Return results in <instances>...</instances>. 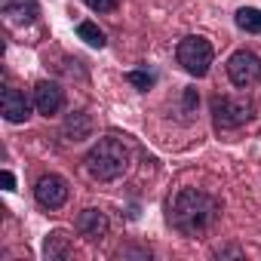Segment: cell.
<instances>
[{"label":"cell","mask_w":261,"mask_h":261,"mask_svg":"<svg viewBox=\"0 0 261 261\" xmlns=\"http://www.w3.org/2000/svg\"><path fill=\"white\" fill-rule=\"evenodd\" d=\"M126 80L136 83L139 89H151V86H154V74H151V71H129Z\"/></svg>","instance_id":"15"},{"label":"cell","mask_w":261,"mask_h":261,"mask_svg":"<svg viewBox=\"0 0 261 261\" xmlns=\"http://www.w3.org/2000/svg\"><path fill=\"white\" fill-rule=\"evenodd\" d=\"M77 34H80V40H86V43H89V46H95V49H101V46H105V34H101V31H98V25H92V22H80Z\"/></svg>","instance_id":"14"},{"label":"cell","mask_w":261,"mask_h":261,"mask_svg":"<svg viewBox=\"0 0 261 261\" xmlns=\"http://www.w3.org/2000/svg\"><path fill=\"white\" fill-rule=\"evenodd\" d=\"M218 212H221V206H218L215 197H209V194H203L197 188H185V191L175 194V200L169 206V221L181 233L197 237V233H206L215 224Z\"/></svg>","instance_id":"1"},{"label":"cell","mask_w":261,"mask_h":261,"mask_svg":"<svg viewBox=\"0 0 261 261\" xmlns=\"http://www.w3.org/2000/svg\"><path fill=\"white\" fill-rule=\"evenodd\" d=\"M237 28H243V31H249V34H258L261 31V10H255V7H243V10H237Z\"/></svg>","instance_id":"13"},{"label":"cell","mask_w":261,"mask_h":261,"mask_svg":"<svg viewBox=\"0 0 261 261\" xmlns=\"http://www.w3.org/2000/svg\"><path fill=\"white\" fill-rule=\"evenodd\" d=\"M4 16L13 25H31L37 19V0H4Z\"/></svg>","instance_id":"11"},{"label":"cell","mask_w":261,"mask_h":261,"mask_svg":"<svg viewBox=\"0 0 261 261\" xmlns=\"http://www.w3.org/2000/svg\"><path fill=\"white\" fill-rule=\"evenodd\" d=\"M175 59L191 77H203L212 65V43L206 37H185L175 49Z\"/></svg>","instance_id":"3"},{"label":"cell","mask_w":261,"mask_h":261,"mask_svg":"<svg viewBox=\"0 0 261 261\" xmlns=\"http://www.w3.org/2000/svg\"><path fill=\"white\" fill-rule=\"evenodd\" d=\"M34 197H37L40 206L59 209V206L68 200V181H65L62 175H43V178L37 181V188H34Z\"/></svg>","instance_id":"6"},{"label":"cell","mask_w":261,"mask_h":261,"mask_svg":"<svg viewBox=\"0 0 261 261\" xmlns=\"http://www.w3.org/2000/svg\"><path fill=\"white\" fill-rule=\"evenodd\" d=\"M117 4L120 0H86V7L95 13H111V10H117Z\"/></svg>","instance_id":"16"},{"label":"cell","mask_w":261,"mask_h":261,"mask_svg":"<svg viewBox=\"0 0 261 261\" xmlns=\"http://www.w3.org/2000/svg\"><path fill=\"white\" fill-rule=\"evenodd\" d=\"M68 246H71V237H68L65 230H53V233L46 237V243H43V255H46V258H62V255L68 252Z\"/></svg>","instance_id":"12"},{"label":"cell","mask_w":261,"mask_h":261,"mask_svg":"<svg viewBox=\"0 0 261 261\" xmlns=\"http://www.w3.org/2000/svg\"><path fill=\"white\" fill-rule=\"evenodd\" d=\"M86 169L98 181H114L129 169V151L120 139H98V145L86 154Z\"/></svg>","instance_id":"2"},{"label":"cell","mask_w":261,"mask_h":261,"mask_svg":"<svg viewBox=\"0 0 261 261\" xmlns=\"http://www.w3.org/2000/svg\"><path fill=\"white\" fill-rule=\"evenodd\" d=\"M227 77L237 83V86H252L261 80V59L249 49H240L227 59Z\"/></svg>","instance_id":"5"},{"label":"cell","mask_w":261,"mask_h":261,"mask_svg":"<svg viewBox=\"0 0 261 261\" xmlns=\"http://www.w3.org/2000/svg\"><path fill=\"white\" fill-rule=\"evenodd\" d=\"M77 230H80V237L89 240V243L101 240V237L108 233V218H105V212H98V209H83L80 218H77Z\"/></svg>","instance_id":"9"},{"label":"cell","mask_w":261,"mask_h":261,"mask_svg":"<svg viewBox=\"0 0 261 261\" xmlns=\"http://www.w3.org/2000/svg\"><path fill=\"white\" fill-rule=\"evenodd\" d=\"M212 120L218 129H237L246 120H252V105L246 98H230V95H215L212 98Z\"/></svg>","instance_id":"4"},{"label":"cell","mask_w":261,"mask_h":261,"mask_svg":"<svg viewBox=\"0 0 261 261\" xmlns=\"http://www.w3.org/2000/svg\"><path fill=\"white\" fill-rule=\"evenodd\" d=\"M0 185H4V191H16V175L13 172H0Z\"/></svg>","instance_id":"17"},{"label":"cell","mask_w":261,"mask_h":261,"mask_svg":"<svg viewBox=\"0 0 261 261\" xmlns=\"http://www.w3.org/2000/svg\"><path fill=\"white\" fill-rule=\"evenodd\" d=\"M0 111H4V117L10 123H25L31 117V101L25 98V92L19 89H4V98H0Z\"/></svg>","instance_id":"7"},{"label":"cell","mask_w":261,"mask_h":261,"mask_svg":"<svg viewBox=\"0 0 261 261\" xmlns=\"http://www.w3.org/2000/svg\"><path fill=\"white\" fill-rule=\"evenodd\" d=\"M62 101H65V95H62V86L59 83H49V80H40L37 86H34V105H37V111L40 114H59L62 111Z\"/></svg>","instance_id":"8"},{"label":"cell","mask_w":261,"mask_h":261,"mask_svg":"<svg viewBox=\"0 0 261 261\" xmlns=\"http://www.w3.org/2000/svg\"><path fill=\"white\" fill-rule=\"evenodd\" d=\"M62 133H65L68 142H86V139L92 136V117H89L86 111L68 114V120H65V126H62Z\"/></svg>","instance_id":"10"}]
</instances>
